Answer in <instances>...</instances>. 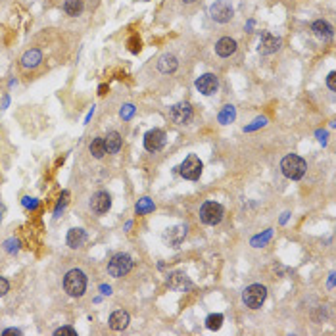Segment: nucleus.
<instances>
[{
  "label": "nucleus",
  "mask_w": 336,
  "mask_h": 336,
  "mask_svg": "<svg viewBox=\"0 0 336 336\" xmlns=\"http://www.w3.org/2000/svg\"><path fill=\"white\" fill-rule=\"evenodd\" d=\"M307 169V163L304 158H300L298 154H288L283 158V162H281V171L285 175L286 179H292V181H298V179H302L304 173H306Z\"/></svg>",
  "instance_id": "f257e3e1"
},
{
  "label": "nucleus",
  "mask_w": 336,
  "mask_h": 336,
  "mask_svg": "<svg viewBox=\"0 0 336 336\" xmlns=\"http://www.w3.org/2000/svg\"><path fill=\"white\" fill-rule=\"evenodd\" d=\"M63 288L72 298H79L87 290V277L81 269H72L63 279Z\"/></svg>",
  "instance_id": "f03ea898"
},
{
  "label": "nucleus",
  "mask_w": 336,
  "mask_h": 336,
  "mask_svg": "<svg viewBox=\"0 0 336 336\" xmlns=\"http://www.w3.org/2000/svg\"><path fill=\"white\" fill-rule=\"evenodd\" d=\"M265 298H267V288L261 285H250L242 292V302L250 309H257V307L263 306Z\"/></svg>",
  "instance_id": "7ed1b4c3"
},
{
  "label": "nucleus",
  "mask_w": 336,
  "mask_h": 336,
  "mask_svg": "<svg viewBox=\"0 0 336 336\" xmlns=\"http://www.w3.org/2000/svg\"><path fill=\"white\" fill-rule=\"evenodd\" d=\"M202 169H204V163L202 160L196 156V154H190L183 163H181V167H179V173L183 175L184 179H188V181H198L200 179V175H202Z\"/></svg>",
  "instance_id": "20e7f679"
},
{
  "label": "nucleus",
  "mask_w": 336,
  "mask_h": 336,
  "mask_svg": "<svg viewBox=\"0 0 336 336\" xmlns=\"http://www.w3.org/2000/svg\"><path fill=\"white\" fill-rule=\"evenodd\" d=\"M131 269H132V259L131 255L127 254H115L110 259V263H108V273L112 277H115V279L125 277Z\"/></svg>",
  "instance_id": "39448f33"
},
{
  "label": "nucleus",
  "mask_w": 336,
  "mask_h": 336,
  "mask_svg": "<svg viewBox=\"0 0 336 336\" xmlns=\"http://www.w3.org/2000/svg\"><path fill=\"white\" fill-rule=\"evenodd\" d=\"M223 214H225L223 206L217 204V202H206V204L200 208V219H202L206 225L221 223Z\"/></svg>",
  "instance_id": "423d86ee"
},
{
  "label": "nucleus",
  "mask_w": 336,
  "mask_h": 336,
  "mask_svg": "<svg viewBox=\"0 0 336 336\" xmlns=\"http://www.w3.org/2000/svg\"><path fill=\"white\" fill-rule=\"evenodd\" d=\"M210 14H212V18H214L217 23H227V21L233 20V8H231V4L225 2V0H217L215 4H212Z\"/></svg>",
  "instance_id": "0eeeda50"
},
{
  "label": "nucleus",
  "mask_w": 336,
  "mask_h": 336,
  "mask_svg": "<svg viewBox=\"0 0 336 336\" xmlns=\"http://www.w3.org/2000/svg\"><path fill=\"white\" fill-rule=\"evenodd\" d=\"M165 144V132L162 129H152L144 135V148L148 152H158Z\"/></svg>",
  "instance_id": "6e6552de"
},
{
  "label": "nucleus",
  "mask_w": 336,
  "mask_h": 336,
  "mask_svg": "<svg viewBox=\"0 0 336 336\" xmlns=\"http://www.w3.org/2000/svg\"><path fill=\"white\" fill-rule=\"evenodd\" d=\"M169 117H171V121L179 123V125L188 123L190 121V117H192V108H190V104L188 102L175 104L173 108L169 110Z\"/></svg>",
  "instance_id": "1a4fd4ad"
},
{
  "label": "nucleus",
  "mask_w": 336,
  "mask_h": 336,
  "mask_svg": "<svg viewBox=\"0 0 336 336\" xmlns=\"http://www.w3.org/2000/svg\"><path fill=\"white\" fill-rule=\"evenodd\" d=\"M194 85H196V89L202 92V94H206V96L215 94V92H217V87H219L217 77L212 75V73H206V75H202V77H198Z\"/></svg>",
  "instance_id": "9d476101"
},
{
  "label": "nucleus",
  "mask_w": 336,
  "mask_h": 336,
  "mask_svg": "<svg viewBox=\"0 0 336 336\" xmlns=\"http://www.w3.org/2000/svg\"><path fill=\"white\" fill-rule=\"evenodd\" d=\"M112 208V198L108 192H96L91 198V210L94 214L102 215Z\"/></svg>",
  "instance_id": "9b49d317"
},
{
  "label": "nucleus",
  "mask_w": 336,
  "mask_h": 336,
  "mask_svg": "<svg viewBox=\"0 0 336 336\" xmlns=\"http://www.w3.org/2000/svg\"><path fill=\"white\" fill-rule=\"evenodd\" d=\"M281 48V39H277L269 33H263L261 35V41H259V52L261 54H273Z\"/></svg>",
  "instance_id": "f8f14e48"
},
{
  "label": "nucleus",
  "mask_w": 336,
  "mask_h": 336,
  "mask_svg": "<svg viewBox=\"0 0 336 336\" xmlns=\"http://www.w3.org/2000/svg\"><path fill=\"white\" fill-rule=\"evenodd\" d=\"M215 52H217L221 58H229L231 54L236 52V41L231 39V37H223V39H219L217 44H215Z\"/></svg>",
  "instance_id": "ddd939ff"
},
{
  "label": "nucleus",
  "mask_w": 336,
  "mask_h": 336,
  "mask_svg": "<svg viewBox=\"0 0 336 336\" xmlns=\"http://www.w3.org/2000/svg\"><path fill=\"white\" fill-rule=\"evenodd\" d=\"M104 144H106V152L108 154L119 152V150H121V144H123L121 135H119V132H115V131L108 132V135L104 137Z\"/></svg>",
  "instance_id": "4468645a"
},
{
  "label": "nucleus",
  "mask_w": 336,
  "mask_h": 336,
  "mask_svg": "<svg viewBox=\"0 0 336 336\" xmlns=\"http://www.w3.org/2000/svg\"><path fill=\"white\" fill-rule=\"evenodd\" d=\"M127 325H129V313L127 311L117 309L110 315V326L113 330H123V328H127Z\"/></svg>",
  "instance_id": "2eb2a0df"
},
{
  "label": "nucleus",
  "mask_w": 336,
  "mask_h": 336,
  "mask_svg": "<svg viewBox=\"0 0 336 336\" xmlns=\"http://www.w3.org/2000/svg\"><path fill=\"white\" fill-rule=\"evenodd\" d=\"M85 240H87V234L83 229H72L70 233H68V246L73 248V250H77V248H81L85 244Z\"/></svg>",
  "instance_id": "dca6fc26"
},
{
  "label": "nucleus",
  "mask_w": 336,
  "mask_h": 336,
  "mask_svg": "<svg viewBox=\"0 0 336 336\" xmlns=\"http://www.w3.org/2000/svg\"><path fill=\"white\" fill-rule=\"evenodd\" d=\"M177 65H179V61H177L173 54H163L160 61H158V68H160L162 73H173L177 70Z\"/></svg>",
  "instance_id": "f3484780"
},
{
  "label": "nucleus",
  "mask_w": 336,
  "mask_h": 336,
  "mask_svg": "<svg viewBox=\"0 0 336 336\" xmlns=\"http://www.w3.org/2000/svg\"><path fill=\"white\" fill-rule=\"evenodd\" d=\"M41 61H42V54L39 50H35V48H33V50H27L25 54H23V58H21V65L29 70V68H37Z\"/></svg>",
  "instance_id": "a211bd4d"
},
{
  "label": "nucleus",
  "mask_w": 336,
  "mask_h": 336,
  "mask_svg": "<svg viewBox=\"0 0 336 336\" xmlns=\"http://www.w3.org/2000/svg\"><path fill=\"white\" fill-rule=\"evenodd\" d=\"M311 31L315 33L319 39H330V37H332V27L323 20L315 21V23L311 25Z\"/></svg>",
  "instance_id": "6ab92c4d"
},
{
  "label": "nucleus",
  "mask_w": 336,
  "mask_h": 336,
  "mask_svg": "<svg viewBox=\"0 0 336 336\" xmlns=\"http://www.w3.org/2000/svg\"><path fill=\"white\" fill-rule=\"evenodd\" d=\"M63 12L68 14V16H79L83 12V0H65V4H63Z\"/></svg>",
  "instance_id": "aec40b11"
},
{
  "label": "nucleus",
  "mask_w": 336,
  "mask_h": 336,
  "mask_svg": "<svg viewBox=\"0 0 336 336\" xmlns=\"http://www.w3.org/2000/svg\"><path fill=\"white\" fill-rule=\"evenodd\" d=\"M89 150H91V154L94 156V158H104L106 156V144H104V139H94L91 143V146H89Z\"/></svg>",
  "instance_id": "412c9836"
},
{
  "label": "nucleus",
  "mask_w": 336,
  "mask_h": 336,
  "mask_svg": "<svg viewBox=\"0 0 336 336\" xmlns=\"http://www.w3.org/2000/svg\"><path fill=\"white\" fill-rule=\"evenodd\" d=\"M234 117H236V110H234V106H225L223 110L219 112V115H217L219 123H223V125H229L231 121H234Z\"/></svg>",
  "instance_id": "4be33fe9"
},
{
  "label": "nucleus",
  "mask_w": 336,
  "mask_h": 336,
  "mask_svg": "<svg viewBox=\"0 0 336 336\" xmlns=\"http://www.w3.org/2000/svg\"><path fill=\"white\" fill-rule=\"evenodd\" d=\"M135 210H137V214L139 215L150 214V212H154V202L150 200V198H141Z\"/></svg>",
  "instance_id": "5701e85b"
},
{
  "label": "nucleus",
  "mask_w": 336,
  "mask_h": 336,
  "mask_svg": "<svg viewBox=\"0 0 336 336\" xmlns=\"http://www.w3.org/2000/svg\"><path fill=\"white\" fill-rule=\"evenodd\" d=\"M271 236H273V231L267 229L263 234H257V236L252 238V246H254V248H261V246H265L269 240H271Z\"/></svg>",
  "instance_id": "b1692460"
},
{
  "label": "nucleus",
  "mask_w": 336,
  "mask_h": 336,
  "mask_svg": "<svg viewBox=\"0 0 336 336\" xmlns=\"http://www.w3.org/2000/svg\"><path fill=\"white\" fill-rule=\"evenodd\" d=\"M221 325H223V315L221 313H214V315H210L206 319V326L210 330H217V328H221Z\"/></svg>",
  "instance_id": "393cba45"
},
{
  "label": "nucleus",
  "mask_w": 336,
  "mask_h": 336,
  "mask_svg": "<svg viewBox=\"0 0 336 336\" xmlns=\"http://www.w3.org/2000/svg\"><path fill=\"white\" fill-rule=\"evenodd\" d=\"M263 125H267V119H265V117H257V119H254V121H252V125H246L244 131L246 132L255 131V129H259V127H263Z\"/></svg>",
  "instance_id": "a878e982"
},
{
  "label": "nucleus",
  "mask_w": 336,
  "mask_h": 336,
  "mask_svg": "<svg viewBox=\"0 0 336 336\" xmlns=\"http://www.w3.org/2000/svg\"><path fill=\"white\" fill-rule=\"evenodd\" d=\"M132 113H135V106L132 104H125L121 108V117L123 119H131Z\"/></svg>",
  "instance_id": "bb28decb"
},
{
  "label": "nucleus",
  "mask_w": 336,
  "mask_h": 336,
  "mask_svg": "<svg viewBox=\"0 0 336 336\" xmlns=\"http://www.w3.org/2000/svg\"><path fill=\"white\" fill-rule=\"evenodd\" d=\"M56 336H61V334H70V336H75L77 334V330L73 328V326H60V328H56Z\"/></svg>",
  "instance_id": "cd10ccee"
},
{
  "label": "nucleus",
  "mask_w": 336,
  "mask_h": 336,
  "mask_svg": "<svg viewBox=\"0 0 336 336\" xmlns=\"http://www.w3.org/2000/svg\"><path fill=\"white\" fill-rule=\"evenodd\" d=\"M23 206H25L27 210H35V208L39 206V200H35V198H29V196H25V198H23Z\"/></svg>",
  "instance_id": "c85d7f7f"
},
{
  "label": "nucleus",
  "mask_w": 336,
  "mask_h": 336,
  "mask_svg": "<svg viewBox=\"0 0 336 336\" xmlns=\"http://www.w3.org/2000/svg\"><path fill=\"white\" fill-rule=\"evenodd\" d=\"M8 290H10V285H8V281H6L4 277H0V298L8 294Z\"/></svg>",
  "instance_id": "c756f323"
},
{
  "label": "nucleus",
  "mask_w": 336,
  "mask_h": 336,
  "mask_svg": "<svg viewBox=\"0 0 336 336\" xmlns=\"http://www.w3.org/2000/svg\"><path fill=\"white\" fill-rule=\"evenodd\" d=\"M326 87L330 89V91H336V73H328V77H326Z\"/></svg>",
  "instance_id": "7c9ffc66"
},
{
  "label": "nucleus",
  "mask_w": 336,
  "mask_h": 336,
  "mask_svg": "<svg viewBox=\"0 0 336 336\" xmlns=\"http://www.w3.org/2000/svg\"><path fill=\"white\" fill-rule=\"evenodd\" d=\"M68 196H70V194H68V192L61 194L60 202H58V206H56V215H60V212H61V210H63V206H65V202H68Z\"/></svg>",
  "instance_id": "2f4dec72"
},
{
  "label": "nucleus",
  "mask_w": 336,
  "mask_h": 336,
  "mask_svg": "<svg viewBox=\"0 0 336 336\" xmlns=\"http://www.w3.org/2000/svg\"><path fill=\"white\" fill-rule=\"evenodd\" d=\"M129 44H131V50H132V52H139V50H141V41H139L137 37H132Z\"/></svg>",
  "instance_id": "473e14b6"
},
{
  "label": "nucleus",
  "mask_w": 336,
  "mask_h": 336,
  "mask_svg": "<svg viewBox=\"0 0 336 336\" xmlns=\"http://www.w3.org/2000/svg\"><path fill=\"white\" fill-rule=\"evenodd\" d=\"M6 250H8V252L18 250V240H8V242H6Z\"/></svg>",
  "instance_id": "72a5a7b5"
},
{
  "label": "nucleus",
  "mask_w": 336,
  "mask_h": 336,
  "mask_svg": "<svg viewBox=\"0 0 336 336\" xmlns=\"http://www.w3.org/2000/svg\"><path fill=\"white\" fill-rule=\"evenodd\" d=\"M4 336H8V334H16V336H20L21 334V330H18V328H6L4 332H2Z\"/></svg>",
  "instance_id": "f704fd0d"
},
{
  "label": "nucleus",
  "mask_w": 336,
  "mask_h": 336,
  "mask_svg": "<svg viewBox=\"0 0 336 336\" xmlns=\"http://www.w3.org/2000/svg\"><path fill=\"white\" fill-rule=\"evenodd\" d=\"M100 290H102V294H106V296L112 294V288H110V286H106V285L100 286Z\"/></svg>",
  "instance_id": "c9c22d12"
},
{
  "label": "nucleus",
  "mask_w": 336,
  "mask_h": 336,
  "mask_svg": "<svg viewBox=\"0 0 336 336\" xmlns=\"http://www.w3.org/2000/svg\"><path fill=\"white\" fill-rule=\"evenodd\" d=\"M317 137H321V143H325V137H326V132H325V131H317Z\"/></svg>",
  "instance_id": "e433bc0d"
},
{
  "label": "nucleus",
  "mask_w": 336,
  "mask_h": 336,
  "mask_svg": "<svg viewBox=\"0 0 336 336\" xmlns=\"http://www.w3.org/2000/svg\"><path fill=\"white\" fill-rule=\"evenodd\" d=\"M288 215L290 214H283V217H281V223H286V221H288Z\"/></svg>",
  "instance_id": "4c0bfd02"
},
{
  "label": "nucleus",
  "mask_w": 336,
  "mask_h": 336,
  "mask_svg": "<svg viewBox=\"0 0 336 336\" xmlns=\"http://www.w3.org/2000/svg\"><path fill=\"white\" fill-rule=\"evenodd\" d=\"M183 2H186V4H192V2H196V0H183Z\"/></svg>",
  "instance_id": "58836bf2"
},
{
  "label": "nucleus",
  "mask_w": 336,
  "mask_h": 336,
  "mask_svg": "<svg viewBox=\"0 0 336 336\" xmlns=\"http://www.w3.org/2000/svg\"><path fill=\"white\" fill-rule=\"evenodd\" d=\"M0 214H2V208H0ZM0 217H2V215H0Z\"/></svg>",
  "instance_id": "ea45409f"
}]
</instances>
